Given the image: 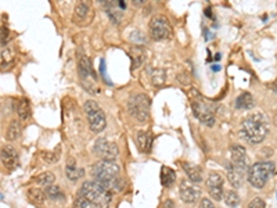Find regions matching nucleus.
<instances>
[{
    "label": "nucleus",
    "instance_id": "473e14b6",
    "mask_svg": "<svg viewBox=\"0 0 277 208\" xmlns=\"http://www.w3.org/2000/svg\"><path fill=\"white\" fill-rule=\"evenodd\" d=\"M178 79H179V82L182 85L187 86V85L191 83V75L188 73H186V71H183V73H180L179 75H178Z\"/></svg>",
    "mask_w": 277,
    "mask_h": 208
},
{
    "label": "nucleus",
    "instance_id": "72a5a7b5",
    "mask_svg": "<svg viewBox=\"0 0 277 208\" xmlns=\"http://www.w3.org/2000/svg\"><path fill=\"white\" fill-rule=\"evenodd\" d=\"M248 208H265V201H263V199H260V197H255L250 203Z\"/></svg>",
    "mask_w": 277,
    "mask_h": 208
},
{
    "label": "nucleus",
    "instance_id": "dca6fc26",
    "mask_svg": "<svg viewBox=\"0 0 277 208\" xmlns=\"http://www.w3.org/2000/svg\"><path fill=\"white\" fill-rule=\"evenodd\" d=\"M129 55L132 57V70H136L139 67H142V64L146 60V50L142 46H134L129 50Z\"/></svg>",
    "mask_w": 277,
    "mask_h": 208
},
{
    "label": "nucleus",
    "instance_id": "7ed1b4c3",
    "mask_svg": "<svg viewBox=\"0 0 277 208\" xmlns=\"http://www.w3.org/2000/svg\"><path fill=\"white\" fill-rule=\"evenodd\" d=\"M191 109H193L194 115H196L204 125H206V127H214V111L209 107V104L204 100V97H203L196 89L191 93Z\"/></svg>",
    "mask_w": 277,
    "mask_h": 208
},
{
    "label": "nucleus",
    "instance_id": "c85d7f7f",
    "mask_svg": "<svg viewBox=\"0 0 277 208\" xmlns=\"http://www.w3.org/2000/svg\"><path fill=\"white\" fill-rule=\"evenodd\" d=\"M151 82L155 86H160L165 82V71L161 68H155L151 71Z\"/></svg>",
    "mask_w": 277,
    "mask_h": 208
},
{
    "label": "nucleus",
    "instance_id": "f257e3e1",
    "mask_svg": "<svg viewBox=\"0 0 277 208\" xmlns=\"http://www.w3.org/2000/svg\"><path fill=\"white\" fill-rule=\"evenodd\" d=\"M111 193L97 181L85 182L75 201L76 208H110Z\"/></svg>",
    "mask_w": 277,
    "mask_h": 208
},
{
    "label": "nucleus",
    "instance_id": "0eeeda50",
    "mask_svg": "<svg viewBox=\"0 0 277 208\" xmlns=\"http://www.w3.org/2000/svg\"><path fill=\"white\" fill-rule=\"evenodd\" d=\"M119 173V165L115 161H106L101 160L92 167V175L97 182H110L118 178Z\"/></svg>",
    "mask_w": 277,
    "mask_h": 208
},
{
    "label": "nucleus",
    "instance_id": "4c0bfd02",
    "mask_svg": "<svg viewBox=\"0 0 277 208\" xmlns=\"http://www.w3.org/2000/svg\"><path fill=\"white\" fill-rule=\"evenodd\" d=\"M275 124H276V125H277V113H276V114H275Z\"/></svg>",
    "mask_w": 277,
    "mask_h": 208
},
{
    "label": "nucleus",
    "instance_id": "39448f33",
    "mask_svg": "<svg viewBox=\"0 0 277 208\" xmlns=\"http://www.w3.org/2000/svg\"><path fill=\"white\" fill-rule=\"evenodd\" d=\"M150 104H151L150 97L144 93H139V95H133L129 99L128 109L132 117L140 122H146L150 115Z\"/></svg>",
    "mask_w": 277,
    "mask_h": 208
},
{
    "label": "nucleus",
    "instance_id": "e433bc0d",
    "mask_svg": "<svg viewBox=\"0 0 277 208\" xmlns=\"http://www.w3.org/2000/svg\"><path fill=\"white\" fill-rule=\"evenodd\" d=\"M164 208H175L173 201H172V200H166V201L164 203Z\"/></svg>",
    "mask_w": 277,
    "mask_h": 208
},
{
    "label": "nucleus",
    "instance_id": "1a4fd4ad",
    "mask_svg": "<svg viewBox=\"0 0 277 208\" xmlns=\"http://www.w3.org/2000/svg\"><path fill=\"white\" fill-rule=\"evenodd\" d=\"M93 150L101 160H106V161H115V158L119 154L118 146L115 143H112V142H108L107 139L96 140Z\"/></svg>",
    "mask_w": 277,
    "mask_h": 208
},
{
    "label": "nucleus",
    "instance_id": "393cba45",
    "mask_svg": "<svg viewBox=\"0 0 277 208\" xmlns=\"http://www.w3.org/2000/svg\"><path fill=\"white\" fill-rule=\"evenodd\" d=\"M17 113L18 117L24 119V121L31 118V106H29V101L27 99H21L18 101Z\"/></svg>",
    "mask_w": 277,
    "mask_h": 208
},
{
    "label": "nucleus",
    "instance_id": "4be33fe9",
    "mask_svg": "<svg viewBox=\"0 0 277 208\" xmlns=\"http://www.w3.org/2000/svg\"><path fill=\"white\" fill-rule=\"evenodd\" d=\"M175 179H176V173L173 170H170L168 167H162L161 170V183L162 186L165 188H169L175 183Z\"/></svg>",
    "mask_w": 277,
    "mask_h": 208
},
{
    "label": "nucleus",
    "instance_id": "aec40b11",
    "mask_svg": "<svg viewBox=\"0 0 277 208\" xmlns=\"http://www.w3.org/2000/svg\"><path fill=\"white\" fill-rule=\"evenodd\" d=\"M21 132H22L21 122H19V121H17V119H13V121L10 122L6 137L9 139L10 142H13V140H17L18 137L21 136Z\"/></svg>",
    "mask_w": 277,
    "mask_h": 208
},
{
    "label": "nucleus",
    "instance_id": "c756f323",
    "mask_svg": "<svg viewBox=\"0 0 277 208\" xmlns=\"http://www.w3.org/2000/svg\"><path fill=\"white\" fill-rule=\"evenodd\" d=\"M13 60H14V52L10 49L9 46L1 47V65L4 67V64L7 65V64L11 63Z\"/></svg>",
    "mask_w": 277,
    "mask_h": 208
},
{
    "label": "nucleus",
    "instance_id": "20e7f679",
    "mask_svg": "<svg viewBox=\"0 0 277 208\" xmlns=\"http://www.w3.org/2000/svg\"><path fill=\"white\" fill-rule=\"evenodd\" d=\"M275 171V164L269 161L254 164L248 171V182L254 188L262 189L269 181V176Z\"/></svg>",
    "mask_w": 277,
    "mask_h": 208
},
{
    "label": "nucleus",
    "instance_id": "2f4dec72",
    "mask_svg": "<svg viewBox=\"0 0 277 208\" xmlns=\"http://www.w3.org/2000/svg\"><path fill=\"white\" fill-rule=\"evenodd\" d=\"M208 193H209V196L215 201H221V200L223 199V188H211V189H208Z\"/></svg>",
    "mask_w": 277,
    "mask_h": 208
},
{
    "label": "nucleus",
    "instance_id": "a878e982",
    "mask_svg": "<svg viewBox=\"0 0 277 208\" xmlns=\"http://www.w3.org/2000/svg\"><path fill=\"white\" fill-rule=\"evenodd\" d=\"M36 183L42 185V186H53L54 181H55V176H54L52 172H42L39 173L37 176L35 178Z\"/></svg>",
    "mask_w": 277,
    "mask_h": 208
},
{
    "label": "nucleus",
    "instance_id": "2eb2a0df",
    "mask_svg": "<svg viewBox=\"0 0 277 208\" xmlns=\"http://www.w3.org/2000/svg\"><path fill=\"white\" fill-rule=\"evenodd\" d=\"M83 173H85V171L81 170V168H78L75 160H74L72 157L71 158H68L67 165H65V175H67V178L71 182H76L81 176H83Z\"/></svg>",
    "mask_w": 277,
    "mask_h": 208
},
{
    "label": "nucleus",
    "instance_id": "9b49d317",
    "mask_svg": "<svg viewBox=\"0 0 277 208\" xmlns=\"http://www.w3.org/2000/svg\"><path fill=\"white\" fill-rule=\"evenodd\" d=\"M230 164L241 172L247 171L248 163H247V151L245 149L239 145H233L230 149Z\"/></svg>",
    "mask_w": 277,
    "mask_h": 208
},
{
    "label": "nucleus",
    "instance_id": "5701e85b",
    "mask_svg": "<svg viewBox=\"0 0 277 208\" xmlns=\"http://www.w3.org/2000/svg\"><path fill=\"white\" fill-rule=\"evenodd\" d=\"M223 201L229 208H237L240 206V197L234 190H226L224 191Z\"/></svg>",
    "mask_w": 277,
    "mask_h": 208
},
{
    "label": "nucleus",
    "instance_id": "b1692460",
    "mask_svg": "<svg viewBox=\"0 0 277 208\" xmlns=\"http://www.w3.org/2000/svg\"><path fill=\"white\" fill-rule=\"evenodd\" d=\"M223 176L219 172H211L206 178V186L208 189L211 188H223Z\"/></svg>",
    "mask_w": 277,
    "mask_h": 208
},
{
    "label": "nucleus",
    "instance_id": "9d476101",
    "mask_svg": "<svg viewBox=\"0 0 277 208\" xmlns=\"http://www.w3.org/2000/svg\"><path fill=\"white\" fill-rule=\"evenodd\" d=\"M78 71H79V76H81L83 86L86 89H89V92H92L89 83H94L97 81V76H96V73H94V70L92 67L90 60L85 55L81 56L79 60H78Z\"/></svg>",
    "mask_w": 277,
    "mask_h": 208
},
{
    "label": "nucleus",
    "instance_id": "ddd939ff",
    "mask_svg": "<svg viewBox=\"0 0 277 208\" xmlns=\"http://www.w3.org/2000/svg\"><path fill=\"white\" fill-rule=\"evenodd\" d=\"M1 163L10 171H13V170L17 168L18 154L13 146H4L1 149Z\"/></svg>",
    "mask_w": 277,
    "mask_h": 208
},
{
    "label": "nucleus",
    "instance_id": "6ab92c4d",
    "mask_svg": "<svg viewBox=\"0 0 277 208\" xmlns=\"http://www.w3.org/2000/svg\"><path fill=\"white\" fill-rule=\"evenodd\" d=\"M254 97H252V95L248 93V92H244L241 93L237 100H236V107L240 110H250L254 107Z\"/></svg>",
    "mask_w": 277,
    "mask_h": 208
},
{
    "label": "nucleus",
    "instance_id": "f8f14e48",
    "mask_svg": "<svg viewBox=\"0 0 277 208\" xmlns=\"http://www.w3.org/2000/svg\"><path fill=\"white\" fill-rule=\"evenodd\" d=\"M179 194L180 199L185 203L191 204V203H196L197 200L200 199V189L194 186L191 182L182 181L179 186Z\"/></svg>",
    "mask_w": 277,
    "mask_h": 208
},
{
    "label": "nucleus",
    "instance_id": "cd10ccee",
    "mask_svg": "<svg viewBox=\"0 0 277 208\" xmlns=\"http://www.w3.org/2000/svg\"><path fill=\"white\" fill-rule=\"evenodd\" d=\"M46 197H49L50 200H54V201H58V200H63L64 199V194L63 191L60 188H57V186H49L47 189H46Z\"/></svg>",
    "mask_w": 277,
    "mask_h": 208
},
{
    "label": "nucleus",
    "instance_id": "c9c22d12",
    "mask_svg": "<svg viewBox=\"0 0 277 208\" xmlns=\"http://www.w3.org/2000/svg\"><path fill=\"white\" fill-rule=\"evenodd\" d=\"M198 208H215L214 203L209 199H203L200 203V207Z\"/></svg>",
    "mask_w": 277,
    "mask_h": 208
},
{
    "label": "nucleus",
    "instance_id": "a211bd4d",
    "mask_svg": "<svg viewBox=\"0 0 277 208\" xmlns=\"http://www.w3.org/2000/svg\"><path fill=\"white\" fill-rule=\"evenodd\" d=\"M242 173L240 170H237L236 167H233L232 164L227 165V179L230 182L233 188H240L242 183Z\"/></svg>",
    "mask_w": 277,
    "mask_h": 208
},
{
    "label": "nucleus",
    "instance_id": "412c9836",
    "mask_svg": "<svg viewBox=\"0 0 277 208\" xmlns=\"http://www.w3.org/2000/svg\"><path fill=\"white\" fill-rule=\"evenodd\" d=\"M27 197L29 199V201L34 203V204H42L46 199V193L42 189L31 188V189H28Z\"/></svg>",
    "mask_w": 277,
    "mask_h": 208
},
{
    "label": "nucleus",
    "instance_id": "7c9ffc66",
    "mask_svg": "<svg viewBox=\"0 0 277 208\" xmlns=\"http://www.w3.org/2000/svg\"><path fill=\"white\" fill-rule=\"evenodd\" d=\"M58 155H60V150L57 149L55 151H43L42 153V158L45 160L46 163L53 164L58 161Z\"/></svg>",
    "mask_w": 277,
    "mask_h": 208
},
{
    "label": "nucleus",
    "instance_id": "4468645a",
    "mask_svg": "<svg viewBox=\"0 0 277 208\" xmlns=\"http://www.w3.org/2000/svg\"><path fill=\"white\" fill-rule=\"evenodd\" d=\"M183 170L187 173L190 182H193V183H200V182H203V179H204L201 168L198 165H196V164L183 163Z\"/></svg>",
    "mask_w": 277,
    "mask_h": 208
},
{
    "label": "nucleus",
    "instance_id": "f03ea898",
    "mask_svg": "<svg viewBox=\"0 0 277 208\" xmlns=\"http://www.w3.org/2000/svg\"><path fill=\"white\" fill-rule=\"evenodd\" d=\"M269 132L268 118L262 113L251 114L242 121L240 127V136L247 143L251 145H259L265 140Z\"/></svg>",
    "mask_w": 277,
    "mask_h": 208
},
{
    "label": "nucleus",
    "instance_id": "bb28decb",
    "mask_svg": "<svg viewBox=\"0 0 277 208\" xmlns=\"http://www.w3.org/2000/svg\"><path fill=\"white\" fill-rule=\"evenodd\" d=\"M88 14H89V4L85 1H79L75 7V19L78 21H85Z\"/></svg>",
    "mask_w": 277,
    "mask_h": 208
},
{
    "label": "nucleus",
    "instance_id": "423d86ee",
    "mask_svg": "<svg viewBox=\"0 0 277 208\" xmlns=\"http://www.w3.org/2000/svg\"><path fill=\"white\" fill-rule=\"evenodd\" d=\"M83 109H85V113H86V118H88V122H89L92 132H94V133L101 132L107 125V119H106V115H104V111L100 109V106L93 100H88L85 103Z\"/></svg>",
    "mask_w": 277,
    "mask_h": 208
},
{
    "label": "nucleus",
    "instance_id": "6e6552de",
    "mask_svg": "<svg viewBox=\"0 0 277 208\" xmlns=\"http://www.w3.org/2000/svg\"><path fill=\"white\" fill-rule=\"evenodd\" d=\"M150 37L154 40H165L172 37V27L165 16H155L150 21Z\"/></svg>",
    "mask_w": 277,
    "mask_h": 208
},
{
    "label": "nucleus",
    "instance_id": "f3484780",
    "mask_svg": "<svg viewBox=\"0 0 277 208\" xmlns=\"http://www.w3.org/2000/svg\"><path fill=\"white\" fill-rule=\"evenodd\" d=\"M151 145H152V137L150 132H139L137 133V147L140 151L143 153H148L151 150Z\"/></svg>",
    "mask_w": 277,
    "mask_h": 208
},
{
    "label": "nucleus",
    "instance_id": "f704fd0d",
    "mask_svg": "<svg viewBox=\"0 0 277 208\" xmlns=\"http://www.w3.org/2000/svg\"><path fill=\"white\" fill-rule=\"evenodd\" d=\"M9 34L10 32H9V29H7V28L1 27V46H3V47H6L7 42H9V39H10Z\"/></svg>",
    "mask_w": 277,
    "mask_h": 208
}]
</instances>
